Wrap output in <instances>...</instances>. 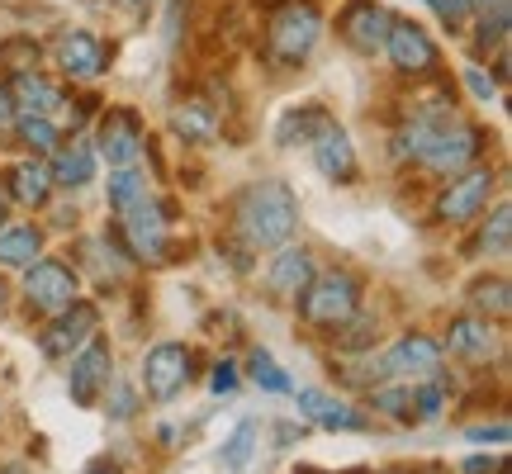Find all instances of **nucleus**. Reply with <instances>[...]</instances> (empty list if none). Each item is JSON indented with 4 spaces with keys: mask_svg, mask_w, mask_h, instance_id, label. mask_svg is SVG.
<instances>
[{
    "mask_svg": "<svg viewBox=\"0 0 512 474\" xmlns=\"http://www.w3.org/2000/svg\"><path fill=\"white\" fill-rule=\"evenodd\" d=\"M233 228L238 237L261 252V247H285L299 228V200H294V190L285 181H252L238 190V200H233Z\"/></svg>",
    "mask_w": 512,
    "mask_h": 474,
    "instance_id": "1",
    "label": "nucleus"
},
{
    "mask_svg": "<svg viewBox=\"0 0 512 474\" xmlns=\"http://www.w3.org/2000/svg\"><path fill=\"white\" fill-rule=\"evenodd\" d=\"M318 34H323V15L309 0H285L266 24V62L271 67H299L318 48Z\"/></svg>",
    "mask_w": 512,
    "mask_h": 474,
    "instance_id": "2",
    "label": "nucleus"
},
{
    "mask_svg": "<svg viewBox=\"0 0 512 474\" xmlns=\"http://www.w3.org/2000/svg\"><path fill=\"white\" fill-rule=\"evenodd\" d=\"M351 313H361V280L351 271H323L313 275L299 294V318L318 332H337Z\"/></svg>",
    "mask_w": 512,
    "mask_h": 474,
    "instance_id": "3",
    "label": "nucleus"
},
{
    "mask_svg": "<svg viewBox=\"0 0 512 474\" xmlns=\"http://www.w3.org/2000/svg\"><path fill=\"white\" fill-rule=\"evenodd\" d=\"M67 361H72V370H67V394H72V403L76 408H100V399L110 394V384H114L110 342L91 337V342L76 351V356H67Z\"/></svg>",
    "mask_w": 512,
    "mask_h": 474,
    "instance_id": "4",
    "label": "nucleus"
},
{
    "mask_svg": "<svg viewBox=\"0 0 512 474\" xmlns=\"http://www.w3.org/2000/svg\"><path fill=\"white\" fill-rule=\"evenodd\" d=\"M76 294H81V280L67 261H34V266H24V304L29 313H62L67 304H76Z\"/></svg>",
    "mask_w": 512,
    "mask_h": 474,
    "instance_id": "5",
    "label": "nucleus"
},
{
    "mask_svg": "<svg viewBox=\"0 0 512 474\" xmlns=\"http://www.w3.org/2000/svg\"><path fill=\"white\" fill-rule=\"evenodd\" d=\"M190 380H195V351L181 342H162L143 356V389L152 403H171Z\"/></svg>",
    "mask_w": 512,
    "mask_h": 474,
    "instance_id": "6",
    "label": "nucleus"
},
{
    "mask_svg": "<svg viewBox=\"0 0 512 474\" xmlns=\"http://www.w3.org/2000/svg\"><path fill=\"white\" fill-rule=\"evenodd\" d=\"M95 332H100V309L86 304V299H76L62 313H53V323L38 332V351L48 361H67V356H76V351L91 342Z\"/></svg>",
    "mask_w": 512,
    "mask_h": 474,
    "instance_id": "7",
    "label": "nucleus"
},
{
    "mask_svg": "<svg viewBox=\"0 0 512 474\" xmlns=\"http://www.w3.org/2000/svg\"><path fill=\"white\" fill-rule=\"evenodd\" d=\"M384 53L394 62V72H403V76H437V67H441V48L413 19H389Z\"/></svg>",
    "mask_w": 512,
    "mask_h": 474,
    "instance_id": "8",
    "label": "nucleus"
},
{
    "mask_svg": "<svg viewBox=\"0 0 512 474\" xmlns=\"http://www.w3.org/2000/svg\"><path fill=\"white\" fill-rule=\"evenodd\" d=\"M494 171L489 166H465V171H456V181L441 190L437 200V219L441 223H470L484 214V204H489V195H494Z\"/></svg>",
    "mask_w": 512,
    "mask_h": 474,
    "instance_id": "9",
    "label": "nucleus"
},
{
    "mask_svg": "<svg viewBox=\"0 0 512 474\" xmlns=\"http://www.w3.org/2000/svg\"><path fill=\"white\" fill-rule=\"evenodd\" d=\"M95 143H100V157L110 166H133L138 152H143L147 133H143V114L128 110V105H114V110L100 114V128H95Z\"/></svg>",
    "mask_w": 512,
    "mask_h": 474,
    "instance_id": "10",
    "label": "nucleus"
},
{
    "mask_svg": "<svg viewBox=\"0 0 512 474\" xmlns=\"http://www.w3.org/2000/svg\"><path fill=\"white\" fill-rule=\"evenodd\" d=\"M166 214L171 209H162V204L152 200H138L133 209H124L119 219H124V237H128V252L143 256V261H166V252H171V237H166Z\"/></svg>",
    "mask_w": 512,
    "mask_h": 474,
    "instance_id": "11",
    "label": "nucleus"
},
{
    "mask_svg": "<svg viewBox=\"0 0 512 474\" xmlns=\"http://www.w3.org/2000/svg\"><path fill=\"white\" fill-rule=\"evenodd\" d=\"M57 67L76 81H95V76L110 72V48H105V38L91 34V29H67V34H57Z\"/></svg>",
    "mask_w": 512,
    "mask_h": 474,
    "instance_id": "12",
    "label": "nucleus"
},
{
    "mask_svg": "<svg viewBox=\"0 0 512 474\" xmlns=\"http://www.w3.org/2000/svg\"><path fill=\"white\" fill-rule=\"evenodd\" d=\"M380 370L394 375V380H432L441 370V342L422 337V332H408L380 356Z\"/></svg>",
    "mask_w": 512,
    "mask_h": 474,
    "instance_id": "13",
    "label": "nucleus"
},
{
    "mask_svg": "<svg viewBox=\"0 0 512 474\" xmlns=\"http://www.w3.org/2000/svg\"><path fill=\"white\" fill-rule=\"evenodd\" d=\"M441 351H451L456 361H470V365H489L498 356V328L489 318H451L446 328V342Z\"/></svg>",
    "mask_w": 512,
    "mask_h": 474,
    "instance_id": "14",
    "label": "nucleus"
},
{
    "mask_svg": "<svg viewBox=\"0 0 512 474\" xmlns=\"http://www.w3.org/2000/svg\"><path fill=\"white\" fill-rule=\"evenodd\" d=\"M337 29H342V38H347L356 53H380L384 34H389V10L375 5V0H347Z\"/></svg>",
    "mask_w": 512,
    "mask_h": 474,
    "instance_id": "15",
    "label": "nucleus"
},
{
    "mask_svg": "<svg viewBox=\"0 0 512 474\" xmlns=\"http://www.w3.org/2000/svg\"><path fill=\"white\" fill-rule=\"evenodd\" d=\"M313 166L328 176L332 185H356V176H361V162H356V147H351V138L342 133V128L332 124L323 138H313Z\"/></svg>",
    "mask_w": 512,
    "mask_h": 474,
    "instance_id": "16",
    "label": "nucleus"
},
{
    "mask_svg": "<svg viewBox=\"0 0 512 474\" xmlns=\"http://www.w3.org/2000/svg\"><path fill=\"white\" fill-rule=\"evenodd\" d=\"M332 124H337V119L328 114V105L309 100V105H294V110L280 114V124H275V143L280 147H309L313 138H323Z\"/></svg>",
    "mask_w": 512,
    "mask_h": 474,
    "instance_id": "17",
    "label": "nucleus"
},
{
    "mask_svg": "<svg viewBox=\"0 0 512 474\" xmlns=\"http://www.w3.org/2000/svg\"><path fill=\"white\" fill-rule=\"evenodd\" d=\"M5 91H10V100H15V110L43 114V119H53V114L67 105V91L53 86L43 72H15V81H10Z\"/></svg>",
    "mask_w": 512,
    "mask_h": 474,
    "instance_id": "18",
    "label": "nucleus"
},
{
    "mask_svg": "<svg viewBox=\"0 0 512 474\" xmlns=\"http://www.w3.org/2000/svg\"><path fill=\"white\" fill-rule=\"evenodd\" d=\"M219 124H223L219 105L209 95H185L181 105L171 110V128H176V138H185V143H214Z\"/></svg>",
    "mask_w": 512,
    "mask_h": 474,
    "instance_id": "19",
    "label": "nucleus"
},
{
    "mask_svg": "<svg viewBox=\"0 0 512 474\" xmlns=\"http://www.w3.org/2000/svg\"><path fill=\"white\" fill-rule=\"evenodd\" d=\"M313 256L304 252V247H280V256L271 261V271H266V285H271V294L275 299H299L304 294V285L313 280Z\"/></svg>",
    "mask_w": 512,
    "mask_h": 474,
    "instance_id": "20",
    "label": "nucleus"
},
{
    "mask_svg": "<svg viewBox=\"0 0 512 474\" xmlns=\"http://www.w3.org/2000/svg\"><path fill=\"white\" fill-rule=\"evenodd\" d=\"M299 413L318 427H328V432H366V418L342 399H328V394H318V389H299Z\"/></svg>",
    "mask_w": 512,
    "mask_h": 474,
    "instance_id": "21",
    "label": "nucleus"
},
{
    "mask_svg": "<svg viewBox=\"0 0 512 474\" xmlns=\"http://www.w3.org/2000/svg\"><path fill=\"white\" fill-rule=\"evenodd\" d=\"M5 195L24 209H43V204L53 200V171L43 162H19L5 171Z\"/></svg>",
    "mask_w": 512,
    "mask_h": 474,
    "instance_id": "22",
    "label": "nucleus"
},
{
    "mask_svg": "<svg viewBox=\"0 0 512 474\" xmlns=\"http://www.w3.org/2000/svg\"><path fill=\"white\" fill-rule=\"evenodd\" d=\"M53 185H62V190H81V185L95 181V147L86 143V138H72L67 147H57L53 152Z\"/></svg>",
    "mask_w": 512,
    "mask_h": 474,
    "instance_id": "23",
    "label": "nucleus"
},
{
    "mask_svg": "<svg viewBox=\"0 0 512 474\" xmlns=\"http://www.w3.org/2000/svg\"><path fill=\"white\" fill-rule=\"evenodd\" d=\"M38 256H43V233H38L34 223H24V228H0V266L24 271V266H34Z\"/></svg>",
    "mask_w": 512,
    "mask_h": 474,
    "instance_id": "24",
    "label": "nucleus"
},
{
    "mask_svg": "<svg viewBox=\"0 0 512 474\" xmlns=\"http://www.w3.org/2000/svg\"><path fill=\"white\" fill-rule=\"evenodd\" d=\"M470 304H475L489 323H503L512 309V290H508V280L503 275H479L475 285H470Z\"/></svg>",
    "mask_w": 512,
    "mask_h": 474,
    "instance_id": "25",
    "label": "nucleus"
},
{
    "mask_svg": "<svg viewBox=\"0 0 512 474\" xmlns=\"http://www.w3.org/2000/svg\"><path fill=\"white\" fill-rule=\"evenodd\" d=\"M370 408L394 422H418V413H413V384H375L370 389Z\"/></svg>",
    "mask_w": 512,
    "mask_h": 474,
    "instance_id": "26",
    "label": "nucleus"
},
{
    "mask_svg": "<svg viewBox=\"0 0 512 474\" xmlns=\"http://www.w3.org/2000/svg\"><path fill=\"white\" fill-rule=\"evenodd\" d=\"M479 256H508L512 252V209L508 204H498L489 223L479 228V242H475Z\"/></svg>",
    "mask_w": 512,
    "mask_h": 474,
    "instance_id": "27",
    "label": "nucleus"
},
{
    "mask_svg": "<svg viewBox=\"0 0 512 474\" xmlns=\"http://www.w3.org/2000/svg\"><path fill=\"white\" fill-rule=\"evenodd\" d=\"M15 128H19V143L29 147L34 157H43V152H57V143H62L57 124H53V119H43V114H24Z\"/></svg>",
    "mask_w": 512,
    "mask_h": 474,
    "instance_id": "28",
    "label": "nucleus"
},
{
    "mask_svg": "<svg viewBox=\"0 0 512 474\" xmlns=\"http://www.w3.org/2000/svg\"><path fill=\"white\" fill-rule=\"evenodd\" d=\"M138 200H147V181L133 171V166H114V176H110V209H114V214H124V209H133Z\"/></svg>",
    "mask_w": 512,
    "mask_h": 474,
    "instance_id": "29",
    "label": "nucleus"
},
{
    "mask_svg": "<svg viewBox=\"0 0 512 474\" xmlns=\"http://www.w3.org/2000/svg\"><path fill=\"white\" fill-rule=\"evenodd\" d=\"M247 375H252L256 389H266V394H294V380L275 365V356H266V351H252V356H247Z\"/></svg>",
    "mask_w": 512,
    "mask_h": 474,
    "instance_id": "30",
    "label": "nucleus"
},
{
    "mask_svg": "<svg viewBox=\"0 0 512 474\" xmlns=\"http://www.w3.org/2000/svg\"><path fill=\"white\" fill-rule=\"evenodd\" d=\"M503 38H508V0H494V10L479 19V53H489V48H503Z\"/></svg>",
    "mask_w": 512,
    "mask_h": 474,
    "instance_id": "31",
    "label": "nucleus"
},
{
    "mask_svg": "<svg viewBox=\"0 0 512 474\" xmlns=\"http://www.w3.org/2000/svg\"><path fill=\"white\" fill-rule=\"evenodd\" d=\"M0 62L10 72H38V43L34 38H10V43H0Z\"/></svg>",
    "mask_w": 512,
    "mask_h": 474,
    "instance_id": "32",
    "label": "nucleus"
},
{
    "mask_svg": "<svg viewBox=\"0 0 512 474\" xmlns=\"http://www.w3.org/2000/svg\"><path fill=\"white\" fill-rule=\"evenodd\" d=\"M252 441H256V427H252V422H242L238 432L228 437V451H223V465H228V470H242V465L252 460Z\"/></svg>",
    "mask_w": 512,
    "mask_h": 474,
    "instance_id": "33",
    "label": "nucleus"
},
{
    "mask_svg": "<svg viewBox=\"0 0 512 474\" xmlns=\"http://www.w3.org/2000/svg\"><path fill=\"white\" fill-rule=\"evenodd\" d=\"M432 10H437V19L451 29V34H460L465 29V19H470V0H427Z\"/></svg>",
    "mask_w": 512,
    "mask_h": 474,
    "instance_id": "34",
    "label": "nucleus"
},
{
    "mask_svg": "<svg viewBox=\"0 0 512 474\" xmlns=\"http://www.w3.org/2000/svg\"><path fill=\"white\" fill-rule=\"evenodd\" d=\"M214 394H233L238 389V361H219L214 365V380H209Z\"/></svg>",
    "mask_w": 512,
    "mask_h": 474,
    "instance_id": "35",
    "label": "nucleus"
},
{
    "mask_svg": "<svg viewBox=\"0 0 512 474\" xmlns=\"http://www.w3.org/2000/svg\"><path fill=\"white\" fill-rule=\"evenodd\" d=\"M465 81H470V91H475L479 100H494V91H498V86H494V81H489V76H484V72H479V67H465Z\"/></svg>",
    "mask_w": 512,
    "mask_h": 474,
    "instance_id": "36",
    "label": "nucleus"
},
{
    "mask_svg": "<svg viewBox=\"0 0 512 474\" xmlns=\"http://www.w3.org/2000/svg\"><path fill=\"white\" fill-rule=\"evenodd\" d=\"M133 413H138V408H133V394H128V389H119V394H114V403H110V418L114 422H128Z\"/></svg>",
    "mask_w": 512,
    "mask_h": 474,
    "instance_id": "37",
    "label": "nucleus"
},
{
    "mask_svg": "<svg viewBox=\"0 0 512 474\" xmlns=\"http://www.w3.org/2000/svg\"><path fill=\"white\" fill-rule=\"evenodd\" d=\"M105 5H110V10H119L124 19H143L152 0H105Z\"/></svg>",
    "mask_w": 512,
    "mask_h": 474,
    "instance_id": "38",
    "label": "nucleus"
},
{
    "mask_svg": "<svg viewBox=\"0 0 512 474\" xmlns=\"http://www.w3.org/2000/svg\"><path fill=\"white\" fill-rule=\"evenodd\" d=\"M465 437L470 441H508V422H494V427H470Z\"/></svg>",
    "mask_w": 512,
    "mask_h": 474,
    "instance_id": "39",
    "label": "nucleus"
},
{
    "mask_svg": "<svg viewBox=\"0 0 512 474\" xmlns=\"http://www.w3.org/2000/svg\"><path fill=\"white\" fill-rule=\"evenodd\" d=\"M494 465H498V460H489V456H470V460H465V474H489Z\"/></svg>",
    "mask_w": 512,
    "mask_h": 474,
    "instance_id": "40",
    "label": "nucleus"
},
{
    "mask_svg": "<svg viewBox=\"0 0 512 474\" xmlns=\"http://www.w3.org/2000/svg\"><path fill=\"white\" fill-rule=\"evenodd\" d=\"M10 119H15V100H10V91L0 86V128L10 124Z\"/></svg>",
    "mask_w": 512,
    "mask_h": 474,
    "instance_id": "41",
    "label": "nucleus"
},
{
    "mask_svg": "<svg viewBox=\"0 0 512 474\" xmlns=\"http://www.w3.org/2000/svg\"><path fill=\"white\" fill-rule=\"evenodd\" d=\"M81 474H119V470H114L110 460H100V465H91V470H81Z\"/></svg>",
    "mask_w": 512,
    "mask_h": 474,
    "instance_id": "42",
    "label": "nucleus"
},
{
    "mask_svg": "<svg viewBox=\"0 0 512 474\" xmlns=\"http://www.w3.org/2000/svg\"><path fill=\"white\" fill-rule=\"evenodd\" d=\"M5 219H10V195L0 190V228H5Z\"/></svg>",
    "mask_w": 512,
    "mask_h": 474,
    "instance_id": "43",
    "label": "nucleus"
},
{
    "mask_svg": "<svg viewBox=\"0 0 512 474\" xmlns=\"http://www.w3.org/2000/svg\"><path fill=\"white\" fill-rule=\"evenodd\" d=\"M0 474H29V465H0Z\"/></svg>",
    "mask_w": 512,
    "mask_h": 474,
    "instance_id": "44",
    "label": "nucleus"
},
{
    "mask_svg": "<svg viewBox=\"0 0 512 474\" xmlns=\"http://www.w3.org/2000/svg\"><path fill=\"white\" fill-rule=\"evenodd\" d=\"M0 313H5V285H0Z\"/></svg>",
    "mask_w": 512,
    "mask_h": 474,
    "instance_id": "45",
    "label": "nucleus"
},
{
    "mask_svg": "<svg viewBox=\"0 0 512 474\" xmlns=\"http://www.w3.org/2000/svg\"><path fill=\"white\" fill-rule=\"evenodd\" d=\"M294 474H323V470H294Z\"/></svg>",
    "mask_w": 512,
    "mask_h": 474,
    "instance_id": "46",
    "label": "nucleus"
},
{
    "mask_svg": "<svg viewBox=\"0 0 512 474\" xmlns=\"http://www.w3.org/2000/svg\"><path fill=\"white\" fill-rule=\"evenodd\" d=\"M475 5H494V0H475Z\"/></svg>",
    "mask_w": 512,
    "mask_h": 474,
    "instance_id": "47",
    "label": "nucleus"
}]
</instances>
